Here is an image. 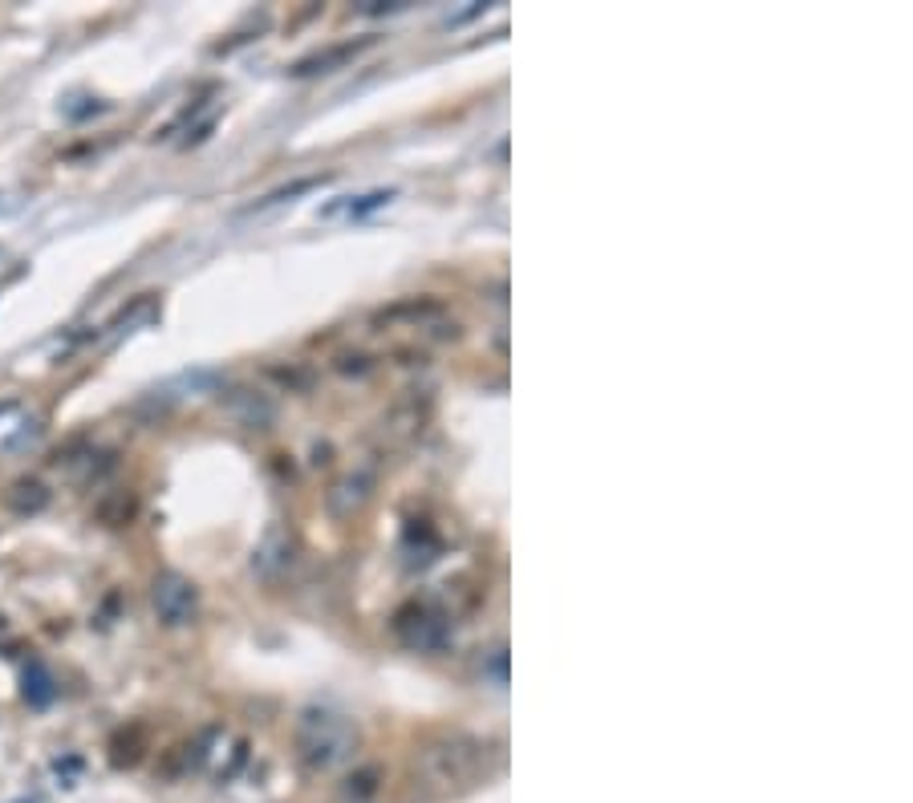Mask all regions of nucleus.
<instances>
[{"label":"nucleus","instance_id":"obj_1","mask_svg":"<svg viewBox=\"0 0 913 803\" xmlns=\"http://www.w3.org/2000/svg\"><path fill=\"white\" fill-rule=\"evenodd\" d=\"M484 771L487 746L475 743V739H442V743L427 746V755H423V775L435 791L472 788Z\"/></svg>","mask_w":913,"mask_h":803},{"label":"nucleus","instance_id":"obj_2","mask_svg":"<svg viewBox=\"0 0 913 803\" xmlns=\"http://www.w3.org/2000/svg\"><path fill=\"white\" fill-rule=\"evenodd\" d=\"M354 751V731L345 727L337 715H305V722H300V755H305V763H313V767H333V763H342L345 755Z\"/></svg>","mask_w":913,"mask_h":803},{"label":"nucleus","instance_id":"obj_3","mask_svg":"<svg viewBox=\"0 0 913 803\" xmlns=\"http://www.w3.org/2000/svg\"><path fill=\"white\" fill-rule=\"evenodd\" d=\"M151 601H155V613H158L163 625H187V621L195 618V604H200V597H195V585H191L187 576L158 573L155 588H151Z\"/></svg>","mask_w":913,"mask_h":803},{"label":"nucleus","instance_id":"obj_4","mask_svg":"<svg viewBox=\"0 0 913 803\" xmlns=\"http://www.w3.org/2000/svg\"><path fill=\"white\" fill-rule=\"evenodd\" d=\"M45 488L42 483H16V488H9V495H4V503L13 507V512H42L45 507Z\"/></svg>","mask_w":913,"mask_h":803},{"label":"nucleus","instance_id":"obj_5","mask_svg":"<svg viewBox=\"0 0 913 803\" xmlns=\"http://www.w3.org/2000/svg\"><path fill=\"white\" fill-rule=\"evenodd\" d=\"M25 698L37 706H45L54 698V682H49V674H45L42 666H33L29 674H25Z\"/></svg>","mask_w":913,"mask_h":803}]
</instances>
